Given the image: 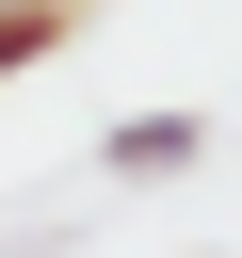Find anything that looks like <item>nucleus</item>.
Returning a JSON list of instances; mask_svg holds the SVG:
<instances>
[{
	"mask_svg": "<svg viewBox=\"0 0 242 258\" xmlns=\"http://www.w3.org/2000/svg\"><path fill=\"white\" fill-rule=\"evenodd\" d=\"M210 161V113H113L97 129V177H129V194H161V177H194Z\"/></svg>",
	"mask_w": 242,
	"mask_h": 258,
	"instance_id": "obj_1",
	"label": "nucleus"
},
{
	"mask_svg": "<svg viewBox=\"0 0 242 258\" xmlns=\"http://www.w3.org/2000/svg\"><path fill=\"white\" fill-rule=\"evenodd\" d=\"M65 48H81V0H0V81H32Z\"/></svg>",
	"mask_w": 242,
	"mask_h": 258,
	"instance_id": "obj_2",
	"label": "nucleus"
}]
</instances>
